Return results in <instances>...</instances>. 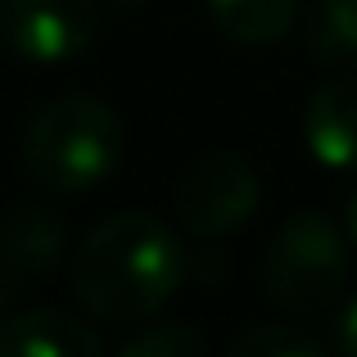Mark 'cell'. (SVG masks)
<instances>
[{
    "instance_id": "cell-11",
    "label": "cell",
    "mask_w": 357,
    "mask_h": 357,
    "mask_svg": "<svg viewBox=\"0 0 357 357\" xmlns=\"http://www.w3.org/2000/svg\"><path fill=\"white\" fill-rule=\"evenodd\" d=\"M227 353L231 357H326V340L303 331V326L262 321L253 331H240Z\"/></svg>"
},
{
    "instance_id": "cell-12",
    "label": "cell",
    "mask_w": 357,
    "mask_h": 357,
    "mask_svg": "<svg viewBox=\"0 0 357 357\" xmlns=\"http://www.w3.org/2000/svg\"><path fill=\"white\" fill-rule=\"evenodd\" d=\"M122 357H204L208 340L185 321H149L118 349Z\"/></svg>"
},
{
    "instance_id": "cell-16",
    "label": "cell",
    "mask_w": 357,
    "mask_h": 357,
    "mask_svg": "<svg viewBox=\"0 0 357 357\" xmlns=\"http://www.w3.org/2000/svg\"><path fill=\"white\" fill-rule=\"evenodd\" d=\"M109 5H136V0H109Z\"/></svg>"
},
{
    "instance_id": "cell-4",
    "label": "cell",
    "mask_w": 357,
    "mask_h": 357,
    "mask_svg": "<svg viewBox=\"0 0 357 357\" xmlns=\"http://www.w3.org/2000/svg\"><path fill=\"white\" fill-rule=\"evenodd\" d=\"M258 172L249 158L231 154V149H208L199 154L172 190V208L190 236L199 240H227L244 231L258 213Z\"/></svg>"
},
{
    "instance_id": "cell-3",
    "label": "cell",
    "mask_w": 357,
    "mask_h": 357,
    "mask_svg": "<svg viewBox=\"0 0 357 357\" xmlns=\"http://www.w3.org/2000/svg\"><path fill=\"white\" fill-rule=\"evenodd\" d=\"M262 285L289 312H326L349 285V240L326 213H294L271 236L262 258Z\"/></svg>"
},
{
    "instance_id": "cell-5",
    "label": "cell",
    "mask_w": 357,
    "mask_h": 357,
    "mask_svg": "<svg viewBox=\"0 0 357 357\" xmlns=\"http://www.w3.org/2000/svg\"><path fill=\"white\" fill-rule=\"evenodd\" d=\"M96 0H0V45L27 63H63L96 41Z\"/></svg>"
},
{
    "instance_id": "cell-9",
    "label": "cell",
    "mask_w": 357,
    "mask_h": 357,
    "mask_svg": "<svg viewBox=\"0 0 357 357\" xmlns=\"http://www.w3.org/2000/svg\"><path fill=\"white\" fill-rule=\"evenodd\" d=\"M218 32L236 45H276L298 18V0H208Z\"/></svg>"
},
{
    "instance_id": "cell-10",
    "label": "cell",
    "mask_w": 357,
    "mask_h": 357,
    "mask_svg": "<svg viewBox=\"0 0 357 357\" xmlns=\"http://www.w3.org/2000/svg\"><path fill=\"white\" fill-rule=\"evenodd\" d=\"M307 50L326 68H357V0H312Z\"/></svg>"
},
{
    "instance_id": "cell-14",
    "label": "cell",
    "mask_w": 357,
    "mask_h": 357,
    "mask_svg": "<svg viewBox=\"0 0 357 357\" xmlns=\"http://www.w3.org/2000/svg\"><path fill=\"white\" fill-rule=\"evenodd\" d=\"M18 289H23V271L9 262V253L0 249V317L14 307V298H18Z\"/></svg>"
},
{
    "instance_id": "cell-8",
    "label": "cell",
    "mask_w": 357,
    "mask_h": 357,
    "mask_svg": "<svg viewBox=\"0 0 357 357\" xmlns=\"http://www.w3.org/2000/svg\"><path fill=\"white\" fill-rule=\"evenodd\" d=\"M0 249L9 253V262H14L23 276L27 271L41 276V271H50L54 262L63 258V249H68V227H63V218L50 204H14V208L5 213V222H0Z\"/></svg>"
},
{
    "instance_id": "cell-15",
    "label": "cell",
    "mask_w": 357,
    "mask_h": 357,
    "mask_svg": "<svg viewBox=\"0 0 357 357\" xmlns=\"http://www.w3.org/2000/svg\"><path fill=\"white\" fill-rule=\"evenodd\" d=\"M349 236H353V244H357V190L349 195Z\"/></svg>"
},
{
    "instance_id": "cell-2",
    "label": "cell",
    "mask_w": 357,
    "mask_h": 357,
    "mask_svg": "<svg viewBox=\"0 0 357 357\" xmlns=\"http://www.w3.org/2000/svg\"><path fill=\"white\" fill-rule=\"evenodd\" d=\"M127 131L122 118L96 96H59L41 105V114L23 131V167L36 185L59 195H77L100 185L118 167Z\"/></svg>"
},
{
    "instance_id": "cell-7",
    "label": "cell",
    "mask_w": 357,
    "mask_h": 357,
    "mask_svg": "<svg viewBox=\"0 0 357 357\" xmlns=\"http://www.w3.org/2000/svg\"><path fill=\"white\" fill-rule=\"evenodd\" d=\"M303 136L317 163L335 172H357V73L312 91L303 114Z\"/></svg>"
},
{
    "instance_id": "cell-13",
    "label": "cell",
    "mask_w": 357,
    "mask_h": 357,
    "mask_svg": "<svg viewBox=\"0 0 357 357\" xmlns=\"http://www.w3.org/2000/svg\"><path fill=\"white\" fill-rule=\"evenodd\" d=\"M335 344H340V353L357 357V294L349 298V303H344L340 321H335Z\"/></svg>"
},
{
    "instance_id": "cell-6",
    "label": "cell",
    "mask_w": 357,
    "mask_h": 357,
    "mask_svg": "<svg viewBox=\"0 0 357 357\" xmlns=\"http://www.w3.org/2000/svg\"><path fill=\"white\" fill-rule=\"evenodd\" d=\"M105 340L96 326L59 312V307H32V312L0 317V357H100Z\"/></svg>"
},
{
    "instance_id": "cell-1",
    "label": "cell",
    "mask_w": 357,
    "mask_h": 357,
    "mask_svg": "<svg viewBox=\"0 0 357 357\" xmlns=\"http://www.w3.org/2000/svg\"><path fill=\"white\" fill-rule=\"evenodd\" d=\"M181 280L185 244L154 213H114L73 253V294L109 326L149 321Z\"/></svg>"
}]
</instances>
